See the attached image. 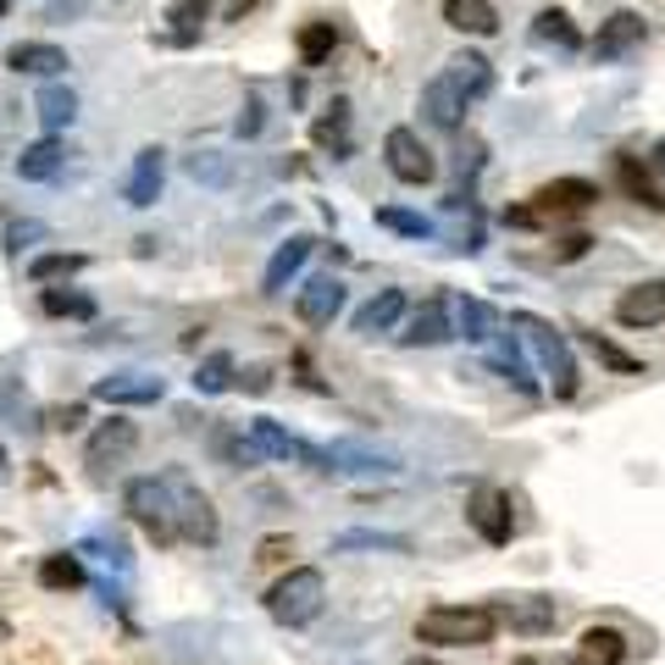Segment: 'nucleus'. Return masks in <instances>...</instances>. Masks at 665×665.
I'll use <instances>...</instances> for the list:
<instances>
[{"label":"nucleus","instance_id":"1","mask_svg":"<svg viewBox=\"0 0 665 665\" xmlns=\"http://www.w3.org/2000/svg\"><path fill=\"white\" fill-rule=\"evenodd\" d=\"M511 327H516L522 339L533 345L538 366H544V372H549V383H555V399H576L582 372H576V350H571V339H565V332H560L555 322L533 316V311H511Z\"/></svg>","mask_w":665,"mask_h":665},{"label":"nucleus","instance_id":"2","mask_svg":"<svg viewBox=\"0 0 665 665\" xmlns=\"http://www.w3.org/2000/svg\"><path fill=\"white\" fill-rule=\"evenodd\" d=\"M493 632H499L493 605H433L416 621V638L433 649H482L493 643Z\"/></svg>","mask_w":665,"mask_h":665},{"label":"nucleus","instance_id":"3","mask_svg":"<svg viewBox=\"0 0 665 665\" xmlns=\"http://www.w3.org/2000/svg\"><path fill=\"white\" fill-rule=\"evenodd\" d=\"M322 605H327V576L316 565H289L272 588H267V616L278 627H289V632L311 627L322 616Z\"/></svg>","mask_w":665,"mask_h":665},{"label":"nucleus","instance_id":"4","mask_svg":"<svg viewBox=\"0 0 665 665\" xmlns=\"http://www.w3.org/2000/svg\"><path fill=\"white\" fill-rule=\"evenodd\" d=\"M166 477V488H173V516H178V538L184 544H200V549H217V538H222V522H217V505L189 482V471L184 466H173V471H161Z\"/></svg>","mask_w":665,"mask_h":665},{"label":"nucleus","instance_id":"5","mask_svg":"<svg viewBox=\"0 0 665 665\" xmlns=\"http://www.w3.org/2000/svg\"><path fill=\"white\" fill-rule=\"evenodd\" d=\"M122 511L166 549L178 544V516H173V488H166V477H133L122 488Z\"/></svg>","mask_w":665,"mask_h":665},{"label":"nucleus","instance_id":"6","mask_svg":"<svg viewBox=\"0 0 665 665\" xmlns=\"http://www.w3.org/2000/svg\"><path fill=\"white\" fill-rule=\"evenodd\" d=\"M383 161H388V173L399 184H410V189H422V184L439 178V161H433V150L422 144L416 128H388L383 133Z\"/></svg>","mask_w":665,"mask_h":665},{"label":"nucleus","instance_id":"7","mask_svg":"<svg viewBox=\"0 0 665 665\" xmlns=\"http://www.w3.org/2000/svg\"><path fill=\"white\" fill-rule=\"evenodd\" d=\"M493 621L511 627L516 638H549L560 627V605L549 594H505L493 599Z\"/></svg>","mask_w":665,"mask_h":665},{"label":"nucleus","instance_id":"8","mask_svg":"<svg viewBox=\"0 0 665 665\" xmlns=\"http://www.w3.org/2000/svg\"><path fill=\"white\" fill-rule=\"evenodd\" d=\"M466 522L477 527V538H482V544L505 549V544L516 538V522H511V493H505V488H493V482H477V488H471V499H466Z\"/></svg>","mask_w":665,"mask_h":665},{"label":"nucleus","instance_id":"9","mask_svg":"<svg viewBox=\"0 0 665 665\" xmlns=\"http://www.w3.org/2000/svg\"><path fill=\"white\" fill-rule=\"evenodd\" d=\"M249 444H256L267 460H300V466H311V471H327L322 450L305 444L300 433H289L283 422H272V416H256V422H249Z\"/></svg>","mask_w":665,"mask_h":665},{"label":"nucleus","instance_id":"10","mask_svg":"<svg viewBox=\"0 0 665 665\" xmlns=\"http://www.w3.org/2000/svg\"><path fill=\"white\" fill-rule=\"evenodd\" d=\"M322 460H327L332 477H394L399 471V455L372 450V444H355V439H332L322 450Z\"/></svg>","mask_w":665,"mask_h":665},{"label":"nucleus","instance_id":"11","mask_svg":"<svg viewBox=\"0 0 665 665\" xmlns=\"http://www.w3.org/2000/svg\"><path fill=\"white\" fill-rule=\"evenodd\" d=\"M444 339H455V327H450V294H428L422 305L410 311L399 345L405 350H428V345H444Z\"/></svg>","mask_w":665,"mask_h":665},{"label":"nucleus","instance_id":"12","mask_svg":"<svg viewBox=\"0 0 665 665\" xmlns=\"http://www.w3.org/2000/svg\"><path fill=\"white\" fill-rule=\"evenodd\" d=\"M339 311H345V283L332 278V272L300 283V294H294V316H300L305 327H332V316H339Z\"/></svg>","mask_w":665,"mask_h":665},{"label":"nucleus","instance_id":"13","mask_svg":"<svg viewBox=\"0 0 665 665\" xmlns=\"http://www.w3.org/2000/svg\"><path fill=\"white\" fill-rule=\"evenodd\" d=\"M616 322L643 332V327H660L665 322V278H649V283H632L616 294Z\"/></svg>","mask_w":665,"mask_h":665},{"label":"nucleus","instance_id":"14","mask_svg":"<svg viewBox=\"0 0 665 665\" xmlns=\"http://www.w3.org/2000/svg\"><path fill=\"white\" fill-rule=\"evenodd\" d=\"M133 444H139V428L128 422V416H112V422H101V428L90 433V444H83V466H90V471H106V466H117L122 455H133Z\"/></svg>","mask_w":665,"mask_h":665},{"label":"nucleus","instance_id":"15","mask_svg":"<svg viewBox=\"0 0 665 665\" xmlns=\"http://www.w3.org/2000/svg\"><path fill=\"white\" fill-rule=\"evenodd\" d=\"M649 39V23H643V12H610L605 23H599V34H594V61H621L627 50H638Z\"/></svg>","mask_w":665,"mask_h":665},{"label":"nucleus","instance_id":"16","mask_svg":"<svg viewBox=\"0 0 665 665\" xmlns=\"http://www.w3.org/2000/svg\"><path fill=\"white\" fill-rule=\"evenodd\" d=\"M161 178H166V150H161V144H144V150L133 155V173H128V184H122V200H128L133 211H150V206L161 200Z\"/></svg>","mask_w":665,"mask_h":665},{"label":"nucleus","instance_id":"17","mask_svg":"<svg viewBox=\"0 0 665 665\" xmlns=\"http://www.w3.org/2000/svg\"><path fill=\"white\" fill-rule=\"evenodd\" d=\"M588 206H599V184H594V178H549V184L533 195V211H538V217L588 211Z\"/></svg>","mask_w":665,"mask_h":665},{"label":"nucleus","instance_id":"18","mask_svg":"<svg viewBox=\"0 0 665 665\" xmlns=\"http://www.w3.org/2000/svg\"><path fill=\"white\" fill-rule=\"evenodd\" d=\"M466 106H471V101L455 90L444 72L422 90V117H428V128H439V133H460V128H466Z\"/></svg>","mask_w":665,"mask_h":665},{"label":"nucleus","instance_id":"19","mask_svg":"<svg viewBox=\"0 0 665 665\" xmlns=\"http://www.w3.org/2000/svg\"><path fill=\"white\" fill-rule=\"evenodd\" d=\"M95 399L106 405H155L166 399V377H150V372H112L95 383Z\"/></svg>","mask_w":665,"mask_h":665},{"label":"nucleus","instance_id":"20","mask_svg":"<svg viewBox=\"0 0 665 665\" xmlns=\"http://www.w3.org/2000/svg\"><path fill=\"white\" fill-rule=\"evenodd\" d=\"M405 311H410V305H405V289H377V294L350 316V327L361 332V339H377V332H394V327L405 322Z\"/></svg>","mask_w":665,"mask_h":665},{"label":"nucleus","instance_id":"21","mask_svg":"<svg viewBox=\"0 0 665 665\" xmlns=\"http://www.w3.org/2000/svg\"><path fill=\"white\" fill-rule=\"evenodd\" d=\"M311 249H316V238H305V233H294V238H283L278 249H272V261H267V272H261V294H283L294 278H300V267L311 261Z\"/></svg>","mask_w":665,"mask_h":665},{"label":"nucleus","instance_id":"22","mask_svg":"<svg viewBox=\"0 0 665 665\" xmlns=\"http://www.w3.org/2000/svg\"><path fill=\"white\" fill-rule=\"evenodd\" d=\"M627 654H632V643H627V632L621 627H588L576 638V665H627Z\"/></svg>","mask_w":665,"mask_h":665},{"label":"nucleus","instance_id":"23","mask_svg":"<svg viewBox=\"0 0 665 665\" xmlns=\"http://www.w3.org/2000/svg\"><path fill=\"white\" fill-rule=\"evenodd\" d=\"M7 67H12V72H28V78H61L72 61H67V50H61V45L23 39V45H12V50H7Z\"/></svg>","mask_w":665,"mask_h":665},{"label":"nucleus","instance_id":"24","mask_svg":"<svg viewBox=\"0 0 665 665\" xmlns=\"http://www.w3.org/2000/svg\"><path fill=\"white\" fill-rule=\"evenodd\" d=\"M488 366L505 377V383H516L522 394H538V383H533V372H527V361H522L516 332H499V327H493V339H488Z\"/></svg>","mask_w":665,"mask_h":665},{"label":"nucleus","instance_id":"25","mask_svg":"<svg viewBox=\"0 0 665 665\" xmlns=\"http://www.w3.org/2000/svg\"><path fill=\"white\" fill-rule=\"evenodd\" d=\"M450 327H455V339H466V345H488L499 322H493V305H482L471 294H455L450 300Z\"/></svg>","mask_w":665,"mask_h":665},{"label":"nucleus","instance_id":"26","mask_svg":"<svg viewBox=\"0 0 665 665\" xmlns=\"http://www.w3.org/2000/svg\"><path fill=\"white\" fill-rule=\"evenodd\" d=\"M444 23H450L455 34H471V39L499 34V12H493V0H444Z\"/></svg>","mask_w":665,"mask_h":665},{"label":"nucleus","instance_id":"27","mask_svg":"<svg viewBox=\"0 0 665 665\" xmlns=\"http://www.w3.org/2000/svg\"><path fill=\"white\" fill-rule=\"evenodd\" d=\"M0 428L12 433H39V405L28 399V388L18 377H0Z\"/></svg>","mask_w":665,"mask_h":665},{"label":"nucleus","instance_id":"28","mask_svg":"<svg viewBox=\"0 0 665 665\" xmlns=\"http://www.w3.org/2000/svg\"><path fill=\"white\" fill-rule=\"evenodd\" d=\"M61 166H67V144H61V139H39V144H28V150L18 155V178H23V184H50Z\"/></svg>","mask_w":665,"mask_h":665},{"label":"nucleus","instance_id":"29","mask_svg":"<svg viewBox=\"0 0 665 665\" xmlns=\"http://www.w3.org/2000/svg\"><path fill=\"white\" fill-rule=\"evenodd\" d=\"M444 78L455 83L466 101H482V95L493 90V67H488V56H477V50H460V56L444 67Z\"/></svg>","mask_w":665,"mask_h":665},{"label":"nucleus","instance_id":"30","mask_svg":"<svg viewBox=\"0 0 665 665\" xmlns=\"http://www.w3.org/2000/svg\"><path fill=\"white\" fill-rule=\"evenodd\" d=\"M211 7H217V0H166V23H173L166 45H195L200 28L211 23Z\"/></svg>","mask_w":665,"mask_h":665},{"label":"nucleus","instance_id":"31","mask_svg":"<svg viewBox=\"0 0 665 665\" xmlns=\"http://www.w3.org/2000/svg\"><path fill=\"white\" fill-rule=\"evenodd\" d=\"M311 139H316L322 150H332V161H345V155H350V101H332L327 117L311 122Z\"/></svg>","mask_w":665,"mask_h":665},{"label":"nucleus","instance_id":"32","mask_svg":"<svg viewBox=\"0 0 665 665\" xmlns=\"http://www.w3.org/2000/svg\"><path fill=\"white\" fill-rule=\"evenodd\" d=\"M34 112H39V122H45L50 133H61V128H72V117H78V95L67 90V83H45V90L34 95Z\"/></svg>","mask_w":665,"mask_h":665},{"label":"nucleus","instance_id":"33","mask_svg":"<svg viewBox=\"0 0 665 665\" xmlns=\"http://www.w3.org/2000/svg\"><path fill=\"white\" fill-rule=\"evenodd\" d=\"M83 582H90V571H83L78 555H45V560H39V588L72 594V588H83Z\"/></svg>","mask_w":665,"mask_h":665},{"label":"nucleus","instance_id":"34","mask_svg":"<svg viewBox=\"0 0 665 665\" xmlns=\"http://www.w3.org/2000/svg\"><path fill=\"white\" fill-rule=\"evenodd\" d=\"M616 184L627 189V200H638V206H649V211H665V195L654 189V178L638 166V155H616Z\"/></svg>","mask_w":665,"mask_h":665},{"label":"nucleus","instance_id":"35","mask_svg":"<svg viewBox=\"0 0 665 665\" xmlns=\"http://www.w3.org/2000/svg\"><path fill=\"white\" fill-rule=\"evenodd\" d=\"M332 549L339 555H355V549H377V555H410L416 544L405 533H372V527H355V533H339L332 538Z\"/></svg>","mask_w":665,"mask_h":665},{"label":"nucleus","instance_id":"36","mask_svg":"<svg viewBox=\"0 0 665 665\" xmlns=\"http://www.w3.org/2000/svg\"><path fill=\"white\" fill-rule=\"evenodd\" d=\"M533 39H538V45H555V50H582V34H576V23H571L560 7H544V12L533 18Z\"/></svg>","mask_w":665,"mask_h":665},{"label":"nucleus","instance_id":"37","mask_svg":"<svg viewBox=\"0 0 665 665\" xmlns=\"http://www.w3.org/2000/svg\"><path fill=\"white\" fill-rule=\"evenodd\" d=\"M233 377H238V366H233V355L228 350H217V355H206L200 366H195V394H228L233 388Z\"/></svg>","mask_w":665,"mask_h":665},{"label":"nucleus","instance_id":"38","mask_svg":"<svg viewBox=\"0 0 665 665\" xmlns=\"http://www.w3.org/2000/svg\"><path fill=\"white\" fill-rule=\"evenodd\" d=\"M83 267H90L83 256H67V249H50V256H34V261H28V278L45 289V283H67V278H78Z\"/></svg>","mask_w":665,"mask_h":665},{"label":"nucleus","instance_id":"39","mask_svg":"<svg viewBox=\"0 0 665 665\" xmlns=\"http://www.w3.org/2000/svg\"><path fill=\"white\" fill-rule=\"evenodd\" d=\"M377 228L405 233V238H433V233H439V222H433V217H422V211H405V206H377Z\"/></svg>","mask_w":665,"mask_h":665},{"label":"nucleus","instance_id":"40","mask_svg":"<svg viewBox=\"0 0 665 665\" xmlns=\"http://www.w3.org/2000/svg\"><path fill=\"white\" fill-rule=\"evenodd\" d=\"M39 311H45V316H72V322H90V316H95V300H90V294H78V289H50V283H45Z\"/></svg>","mask_w":665,"mask_h":665},{"label":"nucleus","instance_id":"41","mask_svg":"<svg viewBox=\"0 0 665 665\" xmlns=\"http://www.w3.org/2000/svg\"><path fill=\"white\" fill-rule=\"evenodd\" d=\"M332 50H339V28H332V23H305L300 28V61L305 67H322Z\"/></svg>","mask_w":665,"mask_h":665},{"label":"nucleus","instance_id":"42","mask_svg":"<svg viewBox=\"0 0 665 665\" xmlns=\"http://www.w3.org/2000/svg\"><path fill=\"white\" fill-rule=\"evenodd\" d=\"M211 450H217L222 466H256V460H261V450L249 444L238 428H217V433H211Z\"/></svg>","mask_w":665,"mask_h":665},{"label":"nucleus","instance_id":"43","mask_svg":"<svg viewBox=\"0 0 665 665\" xmlns=\"http://www.w3.org/2000/svg\"><path fill=\"white\" fill-rule=\"evenodd\" d=\"M189 178H195V184H211V189H228V184H233V155H222V150L189 155Z\"/></svg>","mask_w":665,"mask_h":665},{"label":"nucleus","instance_id":"44","mask_svg":"<svg viewBox=\"0 0 665 665\" xmlns=\"http://www.w3.org/2000/svg\"><path fill=\"white\" fill-rule=\"evenodd\" d=\"M582 345H588V350H594V355H599V361H605L610 372H627V377H638V372H643V361H638V355L616 350L610 339H599V332H582Z\"/></svg>","mask_w":665,"mask_h":665},{"label":"nucleus","instance_id":"45","mask_svg":"<svg viewBox=\"0 0 665 665\" xmlns=\"http://www.w3.org/2000/svg\"><path fill=\"white\" fill-rule=\"evenodd\" d=\"M261 128H267V101L261 95H244V106L233 117V133L238 139H261Z\"/></svg>","mask_w":665,"mask_h":665},{"label":"nucleus","instance_id":"46","mask_svg":"<svg viewBox=\"0 0 665 665\" xmlns=\"http://www.w3.org/2000/svg\"><path fill=\"white\" fill-rule=\"evenodd\" d=\"M83 549L101 555V560H106V565H117V571H128V565H133V560H128V544H122V538H106V533H101V538H90Z\"/></svg>","mask_w":665,"mask_h":665},{"label":"nucleus","instance_id":"47","mask_svg":"<svg viewBox=\"0 0 665 665\" xmlns=\"http://www.w3.org/2000/svg\"><path fill=\"white\" fill-rule=\"evenodd\" d=\"M588 249H594L588 233H565V238H555V261H582Z\"/></svg>","mask_w":665,"mask_h":665},{"label":"nucleus","instance_id":"48","mask_svg":"<svg viewBox=\"0 0 665 665\" xmlns=\"http://www.w3.org/2000/svg\"><path fill=\"white\" fill-rule=\"evenodd\" d=\"M289 555H294V538H283V533L261 538V549H256V560H261V565H278V560H289Z\"/></svg>","mask_w":665,"mask_h":665},{"label":"nucleus","instance_id":"49","mask_svg":"<svg viewBox=\"0 0 665 665\" xmlns=\"http://www.w3.org/2000/svg\"><path fill=\"white\" fill-rule=\"evenodd\" d=\"M50 422H56L61 433H72V428L83 422V405H61V410H50Z\"/></svg>","mask_w":665,"mask_h":665},{"label":"nucleus","instance_id":"50","mask_svg":"<svg viewBox=\"0 0 665 665\" xmlns=\"http://www.w3.org/2000/svg\"><path fill=\"white\" fill-rule=\"evenodd\" d=\"M238 383H244L249 394H267V388H272V372H267V366H249V372H244Z\"/></svg>","mask_w":665,"mask_h":665},{"label":"nucleus","instance_id":"51","mask_svg":"<svg viewBox=\"0 0 665 665\" xmlns=\"http://www.w3.org/2000/svg\"><path fill=\"white\" fill-rule=\"evenodd\" d=\"M256 7H261V0H233L228 18H233V23H244V12H256Z\"/></svg>","mask_w":665,"mask_h":665},{"label":"nucleus","instance_id":"52","mask_svg":"<svg viewBox=\"0 0 665 665\" xmlns=\"http://www.w3.org/2000/svg\"><path fill=\"white\" fill-rule=\"evenodd\" d=\"M649 166H654V173H660V178H665V139H660V144H654V155H649Z\"/></svg>","mask_w":665,"mask_h":665},{"label":"nucleus","instance_id":"53","mask_svg":"<svg viewBox=\"0 0 665 665\" xmlns=\"http://www.w3.org/2000/svg\"><path fill=\"white\" fill-rule=\"evenodd\" d=\"M405 665H444V660H433V654H410Z\"/></svg>","mask_w":665,"mask_h":665},{"label":"nucleus","instance_id":"54","mask_svg":"<svg viewBox=\"0 0 665 665\" xmlns=\"http://www.w3.org/2000/svg\"><path fill=\"white\" fill-rule=\"evenodd\" d=\"M7 460H12V455H7V444H0V477H7Z\"/></svg>","mask_w":665,"mask_h":665},{"label":"nucleus","instance_id":"55","mask_svg":"<svg viewBox=\"0 0 665 665\" xmlns=\"http://www.w3.org/2000/svg\"><path fill=\"white\" fill-rule=\"evenodd\" d=\"M511 665H538V660H533V654H522V660H511Z\"/></svg>","mask_w":665,"mask_h":665},{"label":"nucleus","instance_id":"56","mask_svg":"<svg viewBox=\"0 0 665 665\" xmlns=\"http://www.w3.org/2000/svg\"><path fill=\"white\" fill-rule=\"evenodd\" d=\"M560 665H576V660H560Z\"/></svg>","mask_w":665,"mask_h":665}]
</instances>
